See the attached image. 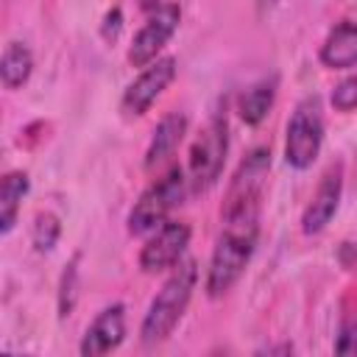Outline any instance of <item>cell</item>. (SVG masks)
Listing matches in <instances>:
<instances>
[{"label": "cell", "mask_w": 357, "mask_h": 357, "mask_svg": "<svg viewBox=\"0 0 357 357\" xmlns=\"http://www.w3.org/2000/svg\"><path fill=\"white\" fill-rule=\"evenodd\" d=\"M271 173V151L254 148L234 170L223 209H220V234L209 257L204 290L209 298L226 296L248 268L257 240H259V212L265 181Z\"/></svg>", "instance_id": "obj_1"}, {"label": "cell", "mask_w": 357, "mask_h": 357, "mask_svg": "<svg viewBox=\"0 0 357 357\" xmlns=\"http://www.w3.org/2000/svg\"><path fill=\"white\" fill-rule=\"evenodd\" d=\"M198 284V262L195 259H181L176 268H170V276L165 279L162 290L151 298L148 312L139 324V340L142 346H159L165 343L178 321L184 318L192 290Z\"/></svg>", "instance_id": "obj_2"}, {"label": "cell", "mask_w": 357, "mask_h": 357, "mask_svg": "<svg viewBox=\"0 0 357 357\" xmlns=\"http://www.w3.org/2000/svg\"><path fill=\"white\" fill-rule=\"evenodd\" d=\"M187 187H190V178H187V170L173 165L167 167L156 181H151L142 195L134 201L131 212H128V220H126V229L131 237H142V234H151L153 229H159L167 215L184 201L187 195Z\"/></svg>", "instance_id": "obj_3"}, {"label": "cell", "mask_w": 357, "mask_h": 357, "mask_svg": "<svg viewBox=\"0 0 357 357\" xmlns=\"http://www.w3.org/2000/svg\"><path fill=\"white\" fill-rule=\"evenodd\" d=\"M226 151H229V117H226V100H220L190 148L187 178L192 192H204L220 178Z\"/></svg>", "instance_id": "obj_4"}, {"label": "cell", "mask_w": 357, "mask_h": 357, "mask_svg": "<svg viewBox=\"0 0 357 357\" xmlns=\"http://www.w3.org/2000/svg\"><path fill=\"white\" fill-rule=\"evenodd\" d=\"M324 145V106L318 95H307L290 112L284 128V162L293 170H307L321 156Z\"/></svg>", "instance_id": "obj_5"}, {"label": "cell", "mask_w": 357, "mask_h": 357, "mask_svg": "<svg viewBox=\"0 0 357 357\" xmlns=\"http://www.w3.org/2000/svg\"><path fill=\"white\" fill-rule=\"evenodd\" d=\"M178 22H181V6L178 3H162L156 11H151L145 25L134 33V39L128 45V53H126L128 64L142 70L151 61H156L159 53L165 50V45L178 31Z\"/></svg>", "instance_id": "obj_6"}, {"label": "cell", "mask_w": 357, "mask_h": 357, "mask_svg": "<svg viewBox=\"0 0 357 357\" xmlns=\"http://www.w3.org/2000/svg\"><path fill=\"white\" fill-rule=\"evenodd\" d=\"M192 229L184 220H165L159 229L151 231V237L145 240V245L139 248V268L142 273H165L170 268H176L190 245Z\"/></svg>", "instance_id": "obj_7"}, {"label": "cell", "mask_w": 357, "mask_h": 357, "mask_svg": "<svg viewBox=\"0 0 357 357\" xmlns=\"http://www.w3.org/2000/svg\"><path fill=\"white\" fill-rule=\"evenodd\" d=\"M176 59L173 56H159L156 61H151L148 67L139 70V75L126 86L120 109L126 117H142L159 98L162 92L176 81Z\"/></svg>", "instance_id": "obj_8"}, {"label": "cell", "mask_w": 357, "mask_h": 357, "mask_svg": "<svg viewBox=\"0 0 357 357\" xmlns=\"http://www.w3.org/2000/svg\"><path fill=\"white\" fill-rule=\"evenodd\" d=\"M340 195H343V165H329L326 173L321 176L310 204L304 206V215H301V231L307 237H315L321 234L332 218L337 215V206H340Z\"/></svg>", "instance_id": "obj_9"}, {"label": "cell", "mask_w": 357, "mask_h": 357, "mask_svg": "<svg viewBox=\"0 0 357 357\" xmlns=\"http://www.w3.org/2000/svg\"><path fill=\"white\" fill-rule=\"evenodd\" d=\"M123 340H126V307L109 304L86 326V332L78 343V354L81 357H100V354L114 351Z\"/></svg>", "instance_id": "obj_10"}, {"label": "cell", "mask_w": 357, "mask_h": 357, "mask_svg": "<svg viewBox=\"0 0 357 357\" xmlns=\"http://www.w3.org/2000/svg\"><path fill=\"white\" fill-rule=\"evenodd\" d=\"M184 134H187V114H184V112H167V114L156 123V128H153V134H151V142H148V148H145V170L153 173V170H159L165 162H170V156H173L176 148L181 145Z\"/></svg>", "instance_id": "obj_11"}, {"label": "cell", "mask_w": 357, "mask_h": 357, "mask_svg": "<svg viewBox=\"0 0 357 357\" xmlns=\"http://www.w3.org/2000/svg\"><path fill=\"white\" fill-rule=\"evenodd\" d=\"M318 61L326 70H351L357 67V22H337L321 42Z\"/></svg>", "instance_id": "obj_12"}, {"label": "cell", "mask_w": 357, "mask_h": 357, "mask_svg": "<svg viewBox=\"0 0 357 357\" xmlns=\"http://www.w3.org/2000/svg\"><path fill=\"white\" fill-rule=\"evenodd\" d=\"M276 89H279V75L276 73H271V75L254 81L251 86H245L240 92V98H237L240 120L245 126H259L268 117V112H271V106L276 100Z\"/></svg>", "instance_id": "obj_13"}, {"label": "cell", "mask_w": 357, "mask_h": 357, "mask_svg": "<svg viewBox=\"0 0 357 357\" xmlns=\"http://www.w3.org/2000/svg\"><path fill=\"white\" fill-rule=\"evenodd\" d=\"M31 190V178L25 170H8L0 181V234H8L17 223L20 204Z\"/></svg>", "instance_id": "obj_14"}, {"label": "cell", "mask_w": 357, "mask_h": 357, "mask_svg": "<svg viewBox=\"0 0 357 357\" xmlns=\"http://www.w3.org/2000/svg\"><path fill=\"white\" fill-rule=\"evenodd\" d=\"M33 73V53L25 42H8L0 59V81L6 89H20Z\"/></svg>", "instance_id": "obj_15"}, {"label": "cell", "mask_w": 357, "mask_h": 357, "mask_svg": "<svg viewBox=\"0 0 357 357\" xmlns=\"http://www.w3.org/2000/svg\"><path fill=\"white\" fill-rule=\"evenodd\" d=\"M81 254H75L64 271H61V279H59V293H56V307H59V318H70L75 304H78V296H81Z\"/></svg>", "instance_id": "obj_16"}, {"label": "cell", "mask_w": 357, "mask_h": 357, "mask_svg": "<svg viewBox=\"0 0 357 357\" xmlns=\"http://www.w3.org/2000/svg\"><path fill=\"white\" fill-rule=\"evenodd\" d=\"M59 237H61V220H59V215H53V212H39V215L33 218V223H31V243H33V251L50 254V251L56 248Z\"/></svg>", "instance_id": "obj_17"}, {"label": "cell", "mask_w": 357, "mask_h": 357, "mask_svg": "<svg viewBox=\"0 0 357 357\" xmlns=\"http://www.w3.org/2000/svg\"><path fill=\"white\" fill-rule=\"evenodd\" d=\"M329 103L335 112L340 114H349V112H357V73L354 75H346L343 81H337L329 92Z\"/></svg>", "instance_id": "obj_18"}, {"label": "cell", "mask_w": 357, "mask_h": 357, "mask_svg": "<svg viewBox=\"0 0 357 357\" xmlns=\"http://www.w3.org/2000/svg\"><path fill=\"white\" fill-rule=\"evenodd\" d=\"M335 354H343V357H354L357 354V318L354 321H346L335 337Z\"/></svg>", "instance_id": "obj_19"}, {"label": "cell", "mask_w": 357, "mask_h": 357, "mask_svg": "<svg viewBox=\"0 0 357 357\" xmlns=\"http://www.w3.org/2000/svg\"><path fill=\"white\" fill-rule=\"evenodd\" d=\"M120 28H123V11H120V8L106 11V17H103V28H100L103 36H106V39H117Z\"/></svg>", "instance_id": "obj_20"}, {"label": "cell", "mask_w": 357, "mask_h": 357, "mask_svg": "<svg viewBox=\"0 0 357 357\" xmlns=\"http://www.w3.org/2000/svg\"><path fill=\"white\" fill-rule=\"evenodd\" d=\"M162 6V0H139V8L145 11V14H151V11H156Z\"/></svg>", "instance_id": "obj_21"}, {"label": "cell", "mask_w": 357, "mask_h": 357, "mask_svg": "<svg viewBox=\"0 0 357 357\" xmlns=\"http://www.w3.org/2000/svg\"><path fill=\"white\" fill-rule=\"evenodd\" d=\"M257 6H259V11H271L273 6H279V0H257Z\"/></svg>", "instance_id": "obj_22"}]
</instances>
